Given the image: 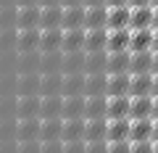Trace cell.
Returning a JSON list of instances; mask_svg holds the SVG:
<instances>
[{"label": "cell", "mask_w": 158, "mask_h": 153, "mask_svg": "<svg viewBox=\"0 0 158 153\" xmlns=\"http://www.w3.org/2000/svg\"><path fill=\"white\" fill-rule=\"evenodd\" d=\"M16 140V119H0V142Z\"/></svg>", "instance_id": "ab89813d"}, {"label": "cell", "mask_w": 158, "mask_h": 153, "mask_svg": "<svg viewBox=\"0 0 158 153\" xmlns=\"http://www.w3.org/2000/svg\"><path fill=\"white\" fill-rule=\"evenodd\" d=\"M85 6L95 8V6H108V0H85Z\"/></svg>", "instance_id": "681fc988"}, {"label": "cell", "mask_w": 158, "mask_h": 153, "mask_svg": "<svg viewBox=\"0 0 158 153\" xmlns=\"http://www.w3.org/2000/svg\"><path fill=\"white\" fill-rule=\"evenodd\" d=\"M132 98H142V95H153V74H132V87H129Z\"/></svg>", "instance_id": "f546056e"}, {"label": "cell", "mask_w": 158, "mask_h": 153, "mask_svg": "<svg viewBox=\"0 0 158 153\" xmlns=\"http://www.w3.org/2000/svg\"><path fill=\"white\" fill-rule=\"evenodd\" d=\"M0 6H16V0H0Z\"/></svg>", "instance_id": "6125c7cd"}, {"label": "cell", "mask_w": 158, "mask_h": 153, "mask_svg": "<svg viewBox=\"0 0 158 153\" xmlns=\"http://www.w3.org/2000/svg\"><path fill=\"white\" fill-rule=\"evenodd\" d=\"M85 61H87V53H85V50L63 53V66H61V74H82V71H85Z\"/></svg>", "instance_id": "484cf974"}, {"label": "cell", "mask_w": 158, "mask_h": 153, "mask_svg": "<svg viewBox=\"0 0 158 153\" xmlns=\"http://www.w3.org/2000/svg\"><path fill=\"white\" fill-rule=\"evenodd\" d=\"M61 42H63V29H42L40 34V53H56L61 50Z\"/></svg>", "instance_id": "30bf717a"}, {"label": "cell", "mask_w": 158, "mask_h": 153, "mask_svg": "<svg viewBox=\"0 0 158 153\" xmlns=\"http://www.w3.org/2000/svg\"><path fill=\"white\" fill-rule=\"evenodd\" d=\"M34 27H40V6H19L16 29H34Z\"/></svg>", "instance_id": "ba28073f"}, {"label": "cell", "mask_w": 158, "mask_h": 153, "mask_svg": "<svg viewBox=\"0 0 158 153\" xmlns=\"http://www.w3.org/2000/svg\"><path fill=\"white\" fill-rule=\"evenodd\" d=\"M108 119H87V127H85V140L92 142V140H108Z\"/></svg>", "instance_id": "d6a6232c"}, {"label": "cell", "mask_w": 158, "mask_h": 153, "mask_svg": "<svg viewBox=\"0 0 158 153\" xmlns=\"http://www.w3.org/2000/svg\"><path fill=\"white\" fill-rule=\"evenodd\" d=\"M153 113V95H142V98H132L129 106V119H148ZM153 119V116H150Z\"/></svg>", "instance_id": "4dcf8cb0"}, {"label": "cell", "mask_w": 158, "mask_h": 153, "mask_svg": "<svg viewBox=\"0 0 158 153\" xmlns=\"http://www.w3.org/2000/svg\"><path fill=\"white\" fill-rule=\"evenodd\" d=\"M132 21V6H108V29H127Z\"/></svg>", "instance_id": "9a60e30c"}, {"label": "cell", "mask_w": 158, "mask_h": 153, "mask_svg": "<svg viewBox=\"0 0 158 153\" xmlns=\"http://www.w3.org/2000/svg\"><path fill=\"white\" fill-rule=\"evenodd\" d=\"M0 153H16V140H6V142H0Z\"/></svg>", "instance_id": "7dc6e473"}, {"label": "cell", "mask_w": 158, "mask_h": 153, "mask_svg": "<svg viewBox=\"0 0 158 153\" xmlns=\"http://www.w3.org/2000/svg\"><path fill=\"white\" fill-rule=\"evenodd\" d=\"M153 124L156 121L148 116V119H132V130H129V140L137 142V140H150L153 135Z\"/></svg>", "instance_id": "1f68e13d"}, {"label": "cell", "mask_w": 158, "mask_h": 153, "mask_svg": "<svg viewBox=\"0 0 158 153\" xmlns=\"http://www.w3.org/2000/svg\"><path fill=\"white\" fill-rule=\"evenodd\" d=\"M108 34L111 29H87V40H85V53H100L108 48Z\"/></svg>", "instance_id": "52a82bcc"}, {"label": "cell", "mask_w": 158, "mask_h": 153, "mask_svg": "<svg viewBox=\"0 0 158 153\" xmlns=\"http://www.w3.org/2000/svg\"><path fill=\"white\" fill-rule=\"evenodd\" d=\"M40 6H63V0H40Z\"/></svg>", "instance_id": "f5cc1de1"}, {"label": "cell", "mask_w": 158, "mask_h": 153, "mask_svg": "<svg viewBox=\"0 0 158 153\" xmlns=\"http://www.w3.org/2000/svg\"><path fill=\"white\" fill-rule=\"evenodd\" d=\"M129 106H132V95H118V98H108V119H124L129 116Z\"/></svg>", "instance_id": "83f0119b"}, {"label": "cell", "mask_w": 158, "mask_h": 153, "mask_svg": "<svg viewBox=\"0 0 158 153\" xmlns=\"http://www.w3.org/2000/svg\"><path fill=\"white\" fill-rule=\"evenodd\" d=\"M16 6H40V0H16Z\"/></svg>", "instance_id": "11a10c76"}, {"label": "cell", "mask_w": 158, "mask_h": 153, "mask_svg": "<svg viewBox=\"0 0 158 153\" xmlns=\"http://www.w3.org/2000/svg\"><path fill=\"white\" fill-rule=\"evenodd\" d=\"M85 153H108V140H92V142H87Z\"/></svg>", "instance_id": "f6af8a7d"}, {"label": "cell", "mask_w": 158, "mask_h": 153, "mask_svg": "<svg viewBox=\"0 0 158 153\" xmlns=\"http://www.w3.org/2000/svg\"><path fill=\"white\" fill-rule=\"evenodd\" d=\"M85 40H87V29H63V42H61V50L63 53H77V50H85Z\"/></svg>", "instance_id": "3957f363"}, {"label": "cell", "mask_w": 158, "mask_h": 153, "mask_svg": "<svg viewBox=\"0 0 158 153\" xmlns=\"http://www.w3.org/2000/svg\"><path fill=\"white\" fill-rule=\"evenodd\" d=\"M42 82H40V98H48V95H61L63 90V74H40Z\"/></svg>", "instance_id": "7402d4cb"}, {"label": "cell", "mask_w": 158, "mask_h": 153, "mask_svg": "<svg viewBox=\"0 0 158 153\" xmlns=\"http://www.w3.org/2000/svg\"><path fill=\"white\" fill-rule=\"evenodd\" d=\"M16 40H19V29L16 27L0 29V53H13L16 50Z\"/></svg>", "instance_id": "8d00e7d4"}, {"label": "cell", "mask_w": 158, "mask_h": 153, "mask_svg": "<svg viewBox=\"0 0 158 153\" xmlns=\"http://www.w3.org/2000/svg\"><path fill=\"white\" fill-rule=\"evenodd\" d=\"M85 82H87V74H63V98H71V95H85Z\"/></svg>", "instance_id": "5bb4252c"}, {"label": "cell", "mask_w": 158, "mask_h": 153, "mask_svg": "<svg viewBox=\"0 0 158 153\" xmlns=\"http://www.w3.org/2000/svg\"><path fill=\"white\" fill-rule=\"evenodd\" d=\"M153 53H158V32H156V37H153V48H150Z\"/></svg>", "instance_id": "680465c9"}, {"label": "cell", "mask_w": 158, "mask_h": 153, "mask_svg": "<svg viewBox=\"0 0 158 153\" xmlns=\"http://www.w3.org/2000/svg\"><path fill=\"white\" fill-rule=\"evenodd\" d=\"M108 95V74H87L85 82V98Z\"/></svg>", "instance_id": "2e32d148"}, {"label": "cell", "mask_w": 158, "mask_h": 153, "mask_svg": "<svg viewBox=\"0 0 158 153\" xmlns=\"http://www.w3.org/2000/svg\"><path fill=\"white\" fill-rule=\"evenodd\" d=\"M108 95H98V98H87L85 103V119H108Z\"/></svg>", "instance_id": "44dd1931"}, {"label": "cell", "mask_w": 158, "mask_h": 153, "mask_svg": "<svg viewBox=\"0 0 158 153\" xmlns=\"http://www.w3.org/2000/svg\"><path fill=\"white\" fill-rule=\"evenodd\" d=\"M71 6H85V0H63V8H71Z\"/></svg>", "instance_id": "f907efd6"}, {"label": "cell", "mask_w": 158, "mask_h": 153, "mask_svg": "<svg viewBox=\"0 0 158 153\" xmlns=\"http://www.w3.org/2000/svg\"><path fill=\"white\" fill-rule=\"evenodd\" d=\"M111 8H118V6H129V0H108Z\"/></svg>", "instance_id": "816d5d0a"}, {"label": "cell", "mask_w": 158, "mask_h": 153, "mask_svg": "<svg viewBox=\"0 0 158 153\" xmlns=\"http://www.w3.org/2000/svg\"><path fill=\"white\" fill-rule=\"evenodd\" d=\"M16 119H40V95H16Z\"/></svg>", "instance_id": "6da1fadb"}, {"label": "cell", "mask_w": 158, "mask_h": 153, "mask_svg": "<svg viewBox=\"0 0 158 153\" xmlns=\"http://www.w3.org/2000/svg\"><path fill=\"white\" fill-rule=\"evenodd\" d=\"M132 45V29H111V34H108V53H124L129 50Z\"/></svg>", "instance_id": "5b68a950"}, {"label": "cell", "mask_w": 158, "mask_h": 153, "mask_svg": "<svg viewBox=\"0 0 158 153\" xmlns=\"http://www.w3.org/2000/svg\"><path fill=\"white\" fill-rule=\"evenodd\" d=\"M153 74H158V53H156V58H153Z\"/></svg>", "instance_id": "91938a15"}, {"label": "cell", "mask_w": 158, "mask_h": 153, "mask_svg": "<svg viewBox=\"0 0 158 153\" xmlns=\"http://www.w3.org/2000/svg\"><path fill=\"white\" fill-rule=\"evenodd\" d=\"M129 130H132V119L124 116V119H108V142L113 140H129Z\"/></svg>", "instance_id": "d6986e66"}, {"label": "cell", "mask_w": 158, "mask_h": 153, "mask_svg": "<svg viewBox=\"0 0 158 153\" xmlns=\"http://www.w3.org/2000/svg\"><path fill=\"white\" fill-rule=\"evenodd\" d=\"M108 50L100 53H87V61H85V74H108Z\"/></svg>", "instance_id": "836d02e7"}, {"label": "cell", "mask_w": 158, "mask_h": 153, "mask_svg": "<svg viewBox=\"0 0 158 153\" xmlns=\"http://www.w3.org/2000/svg\"><path fill=\"white\" fill-rule=\"evenodd\" d=\"M40 148H42L40 140H16V153H40Z\"/></svg>", "instance_id": "60d3db41"}, {"label": "cell", "mask_w": 158, "mask_h": 153, "mask_svg": "<svg viewBox=\"0 0 158 153\" xmlns=\"http://www.w3.org/2000/svg\"><path fill=\"white\" fill-rule=\"evenodd\" d=\"M153 8H158V0H153Z\"/></svg>", "instance_id": "e7e4bbea"}, {"label": "cell", "mask_w": 158, "mask_h": 153, "mask_svg": "<svg viewBox=\"0 0 158 153\" xmlns=\"http://www.w3.org/2000/svg\"><path fill=\"white\" fill-rule=\"evenodd\" d=\"M87 140H71V142H63V153H85Z\"/></svg>", "instance_id": "ee69618b"}, {"label": "cell", "mask_w": 158, "mask_h": 153, "mask_svg": "<svg viewBox=\"0 0 158 153\" xmlns=\"http://www.w3.org/2000/svg\"><path fill=\"white\" fill-rule=\"evenodd\" d=\"M85 16H87V6H71V8H63L61 29H82V27H85Z\"/></svg>", "instance_id": "8fae6325"}, {"label": "cell", "mask_w": 158, "mask_h": 153, "mask_svg": "<svg viewBox=\"0 0 158 153\" xmlns=\"http://www.w3.org/2000/svg\"><path fill=\"white\" fill-rule=\"evenodd\" d=\"M63 135V119H42L40 124V140H61Z\"/></svg>", "instance_id": "e575fe53"}, {"label": "cell", "mask_w": 158, "mask_h": 153, "mask_svg": "<svg viewBox=\"0 0 158 153\" xmlns=\"http://www.w3.org/2000/svg\"><path fill=\"white\" fill-rule=\"evenodd\" d=\"M63 21V6H40V29H58Z\"/></svg>", "instance_id": "8992f818"}, {"label": "cell", "mask_w": 158, "mask_h": 153, "mask_svg": "<svg viewBox=\"0 0 158 153\" xmlns=\"http://www.w3.org/2000/svg\"><path fill=\"white\" fill-rule=\"evenodd\" d=\"M108 27V6H87V16H85V29H106Z\"/></svg>", "instance_id": "603a6c76"}, {"label": "cell", "mask_w": 158, "mask_h": 153, "mask_svg": "<svg viewBox=\"0 0 158 153\" xmlns=\"http://www.w3.org/2000/svg\"><path fill=\"white\" fill-rule=\"evenodd\" d=\"M153 16H156V8H153V6L132 8V21H129V29H150V27H153Z\"/></svg>", "instance_id": "e0dca14e"}, {"label": "cell", "mask_w": 158, "mask_h": 153, "mask_svg": "<svg viewBox=\"0 0 158 153\" xmlns=\"http://www.w3.org/2000/svg\"><path fill=\"white\" fill-rule=\"evenodd\" d=\"M40 153H63V140H45L42 148H40Z\"/></svg>", "instance_id": "7bdbcfd3"}, {"label": "cell", "mask_w": 158, "mask_h": 153, "mask_svg": "<svg viewBox=\"0 0 158 153\" xmlns=\"http://www.w3.org/2000/svg\"><path fill=\"white\" fill-rule=\"evenodd\" d=\"M16 11L19 6H0V29L16 27Z\"/></svg>", "instance_id": "f35d334b"}, {"label": "cell", "mask_w": 158, "mask_h": 153, "mask_svg": "<svg viewBox=\"0 0 158 153\" xmlns=\"http://www.w3.org/2000/svg\"><path fill=\"white\" fill-rule=\"evenodd\" d=\"M153 58H156V53H153V50H145V53H132V66H129V74H153Z\"/></svg>", "instance_id": "f1b7e54d"}, {"label": "cell", "mask_w": 158, "mask_h": 153, "mask_svg": "<svg viewBox=\"0 0 158 153\" xmlns=\"http://www.w3.org/2000/svg\"><path fill=\"white\" fill-rule=\"evenodd\" d=\"M61 66H63V50L42 53V58H40V74H58Z\"/></svg>", "instance_id": "d590c367"}, {"label": "cell", "mask_w": 158, "mask_h": 153, "mask_svg": "<svg viewBox=\"0 0 158 153\" xmlns=\"http://www.w3.org/2000/svg\"><path fill=\"white\" fill-rule=\"evenodd\" d=\"M40 34L42 29H19V40H16V53H34L40 50Z\"/></svg>", "instance_id": "7a4b0ae2"}, {"label": "cell", "mask_w": 158, "mask_h": 153, "mask_svg": "<svg viewBox=\"0 0 158 153\" xmlns=\"http://www.w3.org/2000/svg\"><path fill=\"white\" fill-rule=\"evenodd\" d=\"M129 153H153V140H137V142H132V151Z\"/></svg>", "instance_id": "bcb514c9"}, {"label": "cell", "mask_w": 158, "mask_h": 153, "mask_svg": "<svg viewBox=\"0 0 158 153\" xmlns=\"http://www.w3.org/2000/svg\"><path fill=\"white\" fill-rule=\"evenodd\" d=\"M153 29L158 32V8H156V16H153Z\"/></svg>", "instance_id": "94428289"}, {"label": "cell", "mask_w": 158, "mask_h": 153, "mask_svg": "<svg viewBox=\"0 0 158 153\" xmlns=\"http://www.w3.org/2000/svg\"><path fill=\"white\" fill-rule=\"evenodd\" d=\"M132 66V50H124V53H108V66L106 71L108 74H127Z\"/></svg>", "instance_id": "cb8c5ba5"}, {"label": "cell", "mask_w": 158, "mask_h": 153, "mask_svg": "<svg viewBox=\"0 0 158 153\" xmlns=\"http://www.w3.org/2000/svg\"><path fill=\"white\" fill-rule=\"evenodd\" d=\"M63 95L40 98V119H63Z\"/></svg>", "instance_id": "277c9868"}, {"label": "cell", "mask_w": 158, "mask_h": 153, "mask_svg": "<svg viewBox=\"0 0 158 153\" xmlns=\"http://www.w3.org/2000/svg\"><path fill=\"white\" fill-rule=\"evenodd\" d=\"M85 95H71V98H63V119H85Z\"/></svg>", "instance_id": "ffe728a7"}, {"label": "cell", "mask_w": 158, "mask_h": 153, "mask_svg": "<svg viewBox=\"0 0 158 153\" xmlns=\"http://www.w3.org/2000/svg\"><path fill=\"white\" fill-rule=\"evenodd\" d=\"M132 87V74H108V98H118V95H129Z\"/></svg>", "instance_id": "9c48e42d"}, {"label": "cell", "mask_w": 158, "mask_h": 153, "mask_svg": "<svg viewBox=\"0 0 158 153\" xmlns=\"http://www.w3.org/2000/svg\"><path fill=\"white\" fill-rule=\"evenodd\" d=\"M132 8H140V6H153V0H129Z\"/></svg>", "instance_id": "c3c4849f"}, {"label": "cell", "mask_w": 158, "mask_h": 153, "mask_svg": "<svg viewBox=\"0 0 158 153\" xmlns=\"http://www.w3.org/2000/svg\"><path fill=\"white\" fill-rule=\"evenodd\" d=\"M40 58H42L40 50H34V53H19V58H16V74H40Z\"/></svg>", "instance_id": "ac0fdd59"}, {"label": "cell", "mask_w": 158, "mask_h": 153, "mask_svg": "<svg viewBox=\"0 0 158 153\" xmlns=\"http://www.w3.org/2000/svg\"><path fill=\"white\" fill-rule=\"evenodd\" d=\"M150 116H153V121H158V98H153V113Z\"/></svg>", "instance_id": "db71d44e"}, {"label": "cell", "mask_w": 158, "mask_h": 153, "mask_svg": "<svg viewBox=\"0 0 158 153\" xmlns=\"http://www.w3.org/2000/svg\"><path fill=\"white\" fill-rule=\"evenodd\" d=\"M85 127L87 119H63V142H71V140H85Z\"/></svg>", "instance_id": "4316f807"}, {"label": "cell", "mask_w": 158, "mask_h": 153, "mask_svg": "<svg viewBox=\"0 0 158 153\" xmlns=\"http://www.w3.org/2000/svg\"><path fill=\"white\" fill-rule=\"evenodd\" d=\"M153 98H158V74H153Z\"/></svg>", "instance_id": "9f6ffc18"}, {"label": "cell", "mask_w": 158, "mask_h": 153, "mask_svg": "<svg viewBox=\"0 0 158 153\" xmlns=\"http://www.w3.org/2000/svg\"><path fill=\"white\" fill-rule=\"evenodd\" d=\"M150 140H153V142H158V121L153 124V135H150Z\"/></svg>", "instance_id": "6f0895ef"}, {"label": "cell", "mask_w": 158, "mask_h": 153, "mask_svg": "<svg viewBox=\"0 0 158 153\" xmlns=\"http://www.w3.org/2000/svg\"><path fill=\"white\" fill-rule=\"evenodd\" d=\"M153 37H156V29H132V45L129 50L132 53H145L153 48Z\"/></svg>", "instance_id": "7c38bea8"}, {"label": "cell", "mask_w": 158, "mask_h": 153, "mask_svg": "<svg viewBox=\"0 0 158 153\" xmlns=\"http://www.w3.org/2000/svg\"><path fill=\"white\" fill-rule=\"evenodd\" d=\"M0 119H16V95H0Z\"/></svg>", "instance_id": "74e56055"}, {"label": "cell", "mask_w": 158, "mask_h": 153, "mask_svg": "<svg viewBox=\"0 0 158 153\" xmlns=\"http://www.w3.org/2000/svg\"><path fill=\"white\" fill-rule=\"evenodd\" d=\"M132 151V140H113L108 142V153H129Z\"/></svg>", "instance_id": "b9f144b4"}, {"label": "cell", "mask_w": 158, "mask_h": 153, "mask_svg": "<svg viewBox=\"0 0 158 153\" xmlns=\"http://www.w3.org/2000/svg\"><path fill=\"white\" fill-rule=\"evenodd\" d=\"M42 119H16V140H40Z\"/></svg>", "instance_id": "4fadbf2b"}, {"label": "cell", "mask_w": 158, "mask_h": 153, "mask_svg": "<svg viewBox=\"0 0 158 153\" xmlns=\"http://www.w3.org/2000/svg\"><path fill=\"white\" fill-rule=\"evenodd\" d=\"M153 153H158V142H153Z\"/></svg>", "instance_id": "be15d7a7"}, {"label": "cell", "mask_w": 158, "mask_h": 153, "mask_svg": "<svg viewBox=\"0 0 158 153\" xmlns=\"http://www.w3.org/2000/svg\"><path fill=\"white\" fill-rule=\"evenodd\" d=\"M40 74H19L16 79V95H40Z\"/></svg>", "instance_id": "d4e9b609"}]
</instances>
